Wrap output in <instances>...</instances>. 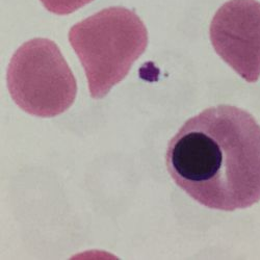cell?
<instances>
[{"label": "cell", "instance_id": "7a4b0ae2", "mask_svg": "<svg viewBox=\"0 0 260 260\" xmlns=\"http://www.w3.org/2000/svg\"><path fill=\"white\" fill-rule=\"evenodd\" d=\"M93 99L105 97L145 52L148 31L141 18L122 7L102 10L73 25L68 35Z\"/></svg>", "mask_w": 260, "mask_h": 260}, {"label": "cell", "instance_id": "6da1fadb", "mask_svg": "<svg viewBox=\"0 0 260 260\" xmlns=\"http://www.w3.org/2000/svg\"><path fill=\"white\" fill-rule=\"evenodd\" d=\"M172 179L198 203L224 211L260 201V125L221 104L188 119L168 146Z\"/></svg>", "mask_w": 260, "mask_h": 260}, {"label": "cell", "instance_id": "277c9868", "mask_svg": "<svg viewBox=\"0 0 260 260\" xmlns=\"http://www.w3.org/2000/svg\"><path fill=\"white\" fill-rule=\"evenodd\" d=\"M215 52L242 78L260 77V3L229 0L216 11L209 28Z\"/></svg>", "mask_w": 260, "mask_h": 260}, {"label": "cell", "instance_id": "3957f363", "mask_svg": "<svg viewBox=\"0 0 260 260\" xmlns=\"http://www.w3.org/2000/svg\"><path fill=\"white\" fill-rule=\"evenodd\" d=\"M7 84L21 110L40 118L68 111L77 95L76 79L58 46L43 38L29 40L15 51Z\"/></svg>", "mask_w": 260, "mask_h": 260}, {"label": "cell", "instance_id": "5b68a950", "mask_svg": "<svg viewBox=\"0 0 260 260\" xmlns=\"http://www.w3.org/2000/svg\"><path fill=\"white\" fill-rule=\"evenodd\" d=\"M94 0H41L47 11L56 15H69Z\"/></svg>", "mask_w": 260, "mask_h": 260}]
</instances>
